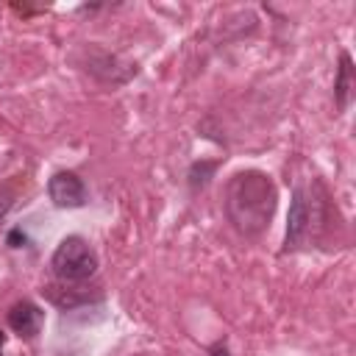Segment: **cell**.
<instances>
[{
    "label": "cell",
    "instance_id": "6da1fadb",
    "mask_svg": "<svg viewBox=\"0 0 356 356\" xmlns=\"http://www.w3.org/2000/svg\"><path fill=\"white\" fill-rule=\"evenodd\" d=\"M275 200H278V195H275L270 175H264L259 170L236 172L225 186L228 220L248 236H256L270 225V220L275 214Z\"/></svg>",
    "mask_w": 356,
    "mask_h": 356
},
{
    "label": "cell",
    "instance_id": "7a4b0ae2",
    "mask_svg": "<svg viewBox=\"0 0 356 356\" xmlns=\"http://www.w3.org/2000/svg\"><path fill=\"white\" fill-rule=\"evenodd\" d=\"M61 281H86L97 270V253L83 236H64L50 259Z\"/></svg>",
    "mask_w": 356,
    "mask_h": 356
},
{
    "label": "cell",
    "instance_id": "3957f363",
    "mask_svg": "<svg viewBox=\"0 0 356 356\" xmlns=\"http://www.w3.org/2000/svg\"><path fill=\"white\" fill-rule=\"evenodd\" d=\"M47 195L58 209H81L86 203V184L75 172L61 170L47 181Z\"/></svg>",
    "mask_w": 356,
    "mask_h": 356
},
{
    "label": "cell",
    "instance_id": "277c9868",
    "mask_svg": "<svg viewBox=\"0 0 356 356\" xmlns=\"http://www.w3.org/2000/svg\"><path fill=\"white\" fill-rule=\"evenodd\" d=\"M309 222H312V209H309V200H306V192L303 189H295L292 195V203H289V214H286V250L295 248L303 234L309 231Z\"/></svg>",
    "mask_w": 356,
    "mask_h": 356
},
{
    "label": "cell",
    "instance_id": "5b68a950",
    "mask_svg": "<svg viewBox=\"0 0 356 356\" xmlns=\"http://www.w3.org/2000/svg\"><path fill=\"white\" fill-rule=\"evenodd\" d=\"M42 320H44L42 309H39L36 303H31V300H19V303H14L11 312H8V328H11L14 334L25 337V339H31V337L39 334Z\"/></svg>",
    "mask_w": 356,
    "mask_h": 356
},
{
    "label": "cell",
    "instance_id": "8992f818",
    "mask_svg": "<svg viewBox=\"0 0 356 356\" xmlns=\"http://www.w3.org/2000/svg\"><path fill=\"white\" fill-rule=\"evenodd\" d=\"M350 56L348 53H342V58H339V75H337V86H334V92H337V106L339 108H345L348 106V92H350Z\"/></svg>",
    "mask_w": 356,
    "mask_h": 356
},
{
    "label": "cell",
    "instance_id": "52a82bcc",
    "mask_svg": "<svg viewBox=\"0 0 356 356\" xmlns=\"http://www.w3.org/2000/svg\"><path fill=\"white\" fill-rule=\"evenodd\" d=\"M19 242H25V234H22L19 228H14V231L8 234V245H11V248H19Z\"/></svg>",
    "mask_w": 356,
    "mask_h": 356
},
{
    "label": "cell",
    "instance_id": "ba28073f",
    "mask_svg": "<svg viewBox=\"0 0 356 356\" xmlns=\"http://www.w3.org/2000/svg\"><path fill=\"white\" fill-rule=\"evenodd\" d=\"M211 356H228V348L220 342V345H214V348H211Z\"/></svg>",
    "mask_w": 356,
    "mask_h": 356
},
{
    "label": "cell",
    "instance_id": "9c48e42d",
    "mask_svg": "<svg viewBox=\"0 0 356 356\" xmlns=\"http://www.w3.org/2000/svg\"><path fill=\"white\" fill-rule=\"evenodd\" d=\"M3 342H6V339H3V331H0V356H3Z\"/></svg>",
    "mask_w": 356,
    "mask_h": 356
}]
</instances>
